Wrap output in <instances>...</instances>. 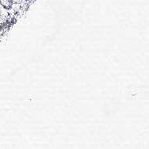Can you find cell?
Masks as SVG:
<instances>
[{
    "label": "cell",
    "instance_id": "obj_1",
    "mask_svg": "<svg viewBox=\"0 0 149 149\" xmlns=\"http://www.w3.org/2000/svg\"><path fill=\"white\" fill-rule=\"evenodd\" d=\"M6 17H7V12L4 9V6H2V4L0 3V22L5 20Z\"/></svg>",
    "mask_w": 149,
    "mask_h": 149
},
{
    "label": "cell",
    "instance_id": "obj_2",
    "mask_svg": "<svg viewBox=\"0 0 149 149\" xmlns=\"http://www.w3.org/2000/svg\"><path fill=\"white\" fill-rule=\"evenodd\" d=\"M0 3L2 4V6H5V7H9L10 6V3L9 0H0Z\"/></svg>",
    "mask_w": 149,
    "mask_h": 149
}]
</instances>
